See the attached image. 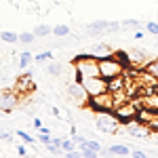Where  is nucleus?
Masks as SVG:
<instances>
[{
  "mask_svg": "<svg viewBox=\"0 0 158 158\" xmlns=\"http://www.w3.org/2000/svg\"><path fill=\"white\" fill-rule=\"evenodd\" d=\"M68 95L78 103V106H86L89 103V93L85 91V86L80 85V80H70L68 82Z\"/></svg>",
  "mask_w": 158,
  "mask_h": 158,
  "instance_id": "obj_7",
  "label": "nucleus"
},
{
  "mask_svg": "<svg viewBox=\"0 0 158 158\" xmlns=\"http://www.w3.org/2000/svg\"><path fill=\"white\" fill-rule=\"evenodd\" d=\"M34 89H36V85H34V80H32V76H30V74L19 76V78H17V82H15V93H19V95L32 93Z\"/></svg>",
  "mask_w": 158,
  "mask_h": 158,
  "instance_id": "obj_8",
  "label": "nucleus"
},
{
  "mask_svg": "<svg viewBox=\"0 0 158 158\" xmlns=\"http://www.w3.org/2000/svg\"><path fill=\"white\" fill-rule=\"evenodd\" d=\"M17 137H19V139H23V143H30V146H34V143L38 141L36 137H32V135L25 133V131H17Z\"/></svg>",
  "mask_w": 158,
  "mask_h": 158,
  "instance_id": "obj_24",
  "label": "nucleus"
},
{
  "mask_svg": "<svg viewBox=\"0 0 158 158\" xmlns=\"http://www.w3.org/2000/svg\"><path fill=\"white\" fill-rule=\"evenodd\" d=\"M91 34H95V36H101L103 32H108V21H103V19H99V21H93V23L86 27Z\"/></svg>",
  "mask_w": 158,
  "mask_h": 158,
  "instance_id": "obj_14",
  "label": "nucleus"
},
{
  "mask_svg": "<svg viewBox=\"0 0 158 158\" xmlns=\"http://www.w3.org/2000/svg\"><path fill=\"white\" fill-rule=\"evenodd\" d=\"M114 57L120 61L124 68H131V59H129V53H124V51H114Z\"/></svg>",
  "mask_w": 158,
  "mask_h": 158,
  "instance_id": "obj_20",
  "label": "nucleus"
},
{
  "mask_svg": "<svg viewBox=\"0 0 158 158\" xmlns=\"http://www.w3.org/2000/svg\"><path fill=\"white\" fill-rule=\"evenodd\" d=\"M80 156H85V158H95V156H97V152H95V150H80Z\"/></svg>",
  "mask_w": 158,
  "mask_h": 158,
  "instance_id": "obj_30",
  "label": "nucleus"
},
{
  "mask_svg": "<svg viewBox=\"0 0 158 158\" xmlns=\"http://www.w3.org/2000/svg\"><path fill=\"white\" fill-rule=\"evenodd\" d=\"M118 30H122V23H118V21H108V32H118Z\"/></svg>",
  "mask_w": 158,
  "mask_h": 158,
  "instance_id": "obj_29",
  "label": "nucleus"
},
{
  "mask_svg": "<svg viewBox=\"0 0 158 158\" xmlns=\"http://www.w3.org/2000/svg\"><path fill=\"white\" fill-rule=\"evenodd\" d=\"M156 38H158V34H156Z\"/></svg>",
  "mask_w": 158,
  "mask_h": 158,
  "instance_id": "obj_38",
  "label": "nucleus"
},
{
  "mask_svg": "<svg viewBox=\"0 0 158 158\" xmlns=\"http://www.w3.org/2000/svg\"><path fill=\"white\" fill-rule=\"evenodd\" d=\"M127 82H129V78H127L124 74H118V76H114V78H108V91H112V93L124 91Z\"/></svg>",
  "mask_w": 158,
  "mask_h": 158,
  "instance_id": "obj_11",
  "label": "nucleus"
},
{
  "mask_svg": "<svg viewBox=\"0 0 158 158\" xmlns=\"http://www.w3.org/2000/svg\"><path fill=\"white\" fill-rule=\"evenodd\" d=\"M32 124H34V129H36V131H40V129H42V120H40V118H34V122H32Z\"/></svg>",
  "mask_w": 158,
  "mask_h": 158,
  "instance_id": "obj_36",
  "label": "nucleus"
},
{
  "mask_svg": "<svg viewBox=\"0 0 158 158\" xmlns=\"http://www.w3.org/2000/svg\"><path fill=\"white\" fill-rule=\"evenodd\" d=\"M17 101H19V97H17V93H2L0 95V110H13L15 106H17Z\"/></svg>",
  "mask_w": 158,
  "mask_h": 158,
  "instance_id": "obj_12",
  "label": "nucleus"
},
{
  "mask_svg": "<svg viewBox=\"0 0 158 158\" xmlns=\"http://www.w3.org/2000/svg\"><path fill=\"white\" fill-rule=\"evenodd\" d=\"M32 59H34V57H32V53H27V51H23V53H19V59H17V65H19L21 70H25V68H27V65L32 63Z\"/></svg>",
  "mask_w": 158,
  "mask_h": 158,
  "instance_id": "obj_16",
  "label": "nucleus"
},
{
  "mask_svg": "<svg viewBox=\"0 0 158 158\" xmlns=\"http://www.w3.org/2000/svg\"><path fill=\"white\" fill-rule=\"evenodd\" d=\"M47 150H49L51 154H61V148L55 146V143H49V146H47Z\"/></svg>",
  "mask_w": 158,
  "mask_h": 158,
  "instance_id": "obj_33",
  "label": "nucleus"
},
{
  "mask_svg": "<svg viewBox=\"0 0 158 158\" xmlns=\"http://www.w3.org/2000/svg\"><path fill=\"white\" fill-rule=\"evenodd\" d=\"M47 72H49L51 76H61V65H59V63H55V61L51 59V63L47 65Z\"/></svg>",
  "mask_w": 158,
  "mask_h": 158,
  "instance_id": "obj_26",
  "label": "nucleus"
},
{
  "mask_svg": "<svg viewBox=\"0 0 158 158\" xmlns=\"http://www.w3.org/2000/svg\"><path fill=\"white\" fill-rule=\"evenodd\" d=\"M0 141H13V133L11 131H6V133L0 131Z\"/></svg>",
  "mask_w": 158,
  "mask_h": 158,
  "instance_id": "obj_31",
  "label": "nucleus"
},
{
  "mask_svg": "<svg viewBox=\"0 0 158 158\" xmlns=\"http://www.w3.org/2000/svg\"><path fill=\"white\" fill-rule=\"evenodd\" d=\"M114 114H116V118L124 124V122H131V120H137V114H139V106H135L133 101H122V103H116L114 110H112Z\"/></svg>",
  "mask_w": 158,
  "mask_h": 158,
  "instance_id": "obj_4",
  "label": "nucleus"
},
{
  "mask_svg": "<svg viewBox=\"0 0 158 158\" xmlns=\"http://www.w3.org/2000/svg\"><path fill=\"white\" fill-rule=\"evenodd\" d=\"M131 156L133 158H146L148 154L143 152V150H131Z\"/></svg>",
  "mask_w": 158,
  "mask_h": 158,
  "instance_id": "obj_32",
  "label": "nucleus"
},
{
  "mask_svg": "<svg viewBox=\"0 0 158 158\" xmlns=\"http://www.w3.org/2000/svg\"><path fill=\"white\" fill-rule=\"evenodd\" d=\"M78 150H95V152H101V146H99L97 141H93V139H85L82 143H78Z\"/></svg>",
  "mask_w": 158,
  "mask_h": 158,
  "instance_id": "obj_18",
  "label": "nucleus"
},
{
  "mask_svg": "<svg viewBox=\"0 0 158 158\" xmlns=\"http://www.w3.org/2000/svg\"><path fill=\"white\" fill-rule=\"evenodd\" d=\"M146 57H148V53L146 51H141V49H131L129 51V59H131V65H137V68H146Z\"/></svg>",
  "mask_w": 158,
  "mask_h": 158,
  "instance_id": "obj_10",
  "label": "nucleus"
},
{
  "mask_svg": "<svg viewBox=\"0 0 158 158\" xmlns=\"http://www.w3.org/2000/svg\"><path fill=\"white\" fill-rule=\"evenodd\" d=\"M106 152H108L110 156H129L131 154V148L124 146V143H116V146H110Z\"/></svg>",
  "mask_w": 158,
  "mask_h": 158,
  "instance_id": "obj_13",
  "label": "nucleus"
},
{
  "mask_svg": "<svg viewBox=\"0 0 158 158\" xmlns=\"http://www.w3.org/2000/svg\"><path fill=\"white\" fill-rule=\"evenodd\" d=\"M146 32H148V34H152V36H156V34H158V23H156V21H148V23H146Z\"/></svg>",
  "mask_w": 158,
  "mask_h": 158,
  "instance_id": "obj_28",
  "label": "nucleus"
},
{
  "mask_svg": "<svg viewBox=\"0 0 158 158\" xmlns=\"http://www.w3.org/2000/svg\"><path fill=\"white\" fill-rule=\"evenodd\" d=\"M74 70L78 74V78H89V76H101L99 72V59L93 55H78L74 57Z\"/></svg>",
  "mask_w": 158,
  "mask_h": 158,
  "instance_id": "obj_1",
  "label": "nucleus"
},
{
  "mask_svg": "<svg viewBox=\"0 0 158 158\" xmlns=\"http://www.w3.org/2000/svg\"><path fill=\"white\" fill-rule=\"evenodd\" d=\"M53 34H55V36H59V38H65V36H70V34H72V30H70V25L59 23V25H55V27H53Z\"/></svg>",
  "mask_w": 158,
  "mask_h": 158,
  "instance_id": "obj_17",
  "label": "nucleus"
},
{
  "mask_svg": "<svg viewBox=\"0 0 158 158\" xmlns=\"http://www.w3.org/2000/svg\"><path fill=\"white\" fill-rule=\"evenodd\" d=\"M89 55H93V57H97V59H106V57H112V55H114V49L99 42V44H93V47H91Z\"/></svg>",
  "mask_w": 158,
  "mask_h": 158,
  "instance_id": "obj_9",
  "label": "nucleus"
},
{
  "mask_svg": "<svg viewBox=\"0 0 158 158\" xmlns=\"http://www.w3.org/2000/svg\"><path fill=\"white\" fill-rule=\"evenodd\" d=\"M120 124H122V122L116 118V114H114V112H101V114H97V120H95V129H97L99 133L114 135V133H118Z\"/></svg>",
  "mask_w": 158,
  "mask_h": 158,
  "instance_id": "obj_3",
  "label": "nucleus"
},
{
  "mask_svg": "<svg viewBox=\"0 0 158 158\" xmlns=\"http://www.w3.org/2000/svg\"><path fill=\"white\" fill-rule=\"evenodd\" d=\"M0 40L6 42V44H15V42H19V34H15V32H0Z\"/></svg>",
  "mask_w": 158,
  "mask_h": 158,
  "instance_id": "obj_19",
  "label": "nucleus"
},
{
  "mask_svg": "<svg viewBox=\"0 0 158 158\" xmlns=\"http://www.w3.org/2000/svg\"><path fill=\"white\" fill-rule=\"evenodd\" d=\"M34 40H36V34L34 32H21L19 34V42L21 44H32Z\"/></svg>",
  "mask_w": 158,
  "mask_h": 158,
  "instance_id": "obj_21",
  "label": "nucleus"
},
{
  "mask_svg": "<svg viewBox=\"0 0 158 158\" xmlns=\"http://www.w3.org/2000/svg\"><path fill=\"white\" fill-rule=\"evenodd\" d=\"M141 27V21H137V19H124L122 21V30H139Z\"/></svg>",
  "mask_w": 158,
  "mask_h": 158,
  "instance_id": "obj_22",
  "label": "nucleus"
},
{
  "mask_svg": "<svg viewBox=\"0 0 158 158\" xmlns=\"http://www.w3.org/2000/svg\"><path fill=\"white\" fill-rule=\"evenodd\" d=\"M99 72L108 80V78H114L118 74H124V65L112 55V57H106V59H99Z\"/></svg>",
  "mask_w": 158,
  "mask_h": 158,
  "instance_id": "obj_5",
  "label": "nucleus"
},
{
  "mask_svg": "<svg viewBox=\"0 0 158 158\" xmlns=\"http://www.w3.org/2000/svg\"><path fill=\"white\" fill-rule=\"evenodd\" d=\"M143 70H146V72H150L152 76H156V78H158V57H156V59H152V61H148Z\"/></svg>",
  "mask_w": 158,
  "mask_h": 158,
  "instance_id": "obj_23",
  "label": "nucleus"
},
{
  "mask_svg": "<svg viewBox=\"0 0 158 158\" xmlns=\"http://www.w3.org/2000/svg\"><path fill=\"white\" fill-rule=\"evenodd\" d=\"M36 139L40 141V143H42V146H49L53 137H51V133H40V131H38V137H36Z\"/></svg>",
  "mask_w": 158,
  "mask_h": 158,
  "instance_id": "obj_27",
  "label": "nucleus"
},
{
  "mask_svg": "<svg viewBox=\"0 0 158 158\" xmlns=\"http://www.w3.org/2000/svg\"><path fill=\"white\" fill-rule=\"evenodd\" d=\"M51 59H53V53H51V51H44V53L34 55V61H36V63H44V61H51Z\"/></svg>",
  "mask_w": 158,
  "mask_h": 158,
  "instance_id": "obj_25",
  "label": "nucleus"
},
{
  "mask_svg": "<svg viewBox=\"0 0 158 158\" xmlns=\"http://www.w3.org/2000/svg\"><path fill=\"white\" fill-rule=\"evenodd\" d=\"M86 106L93 110L95 114L112 112L114 106H116V101H114V93H112V91H103V93H99V95H93V97H89V103H86Z\"/></svg>",
  "mask_w": 158,
  "mask_h": 158,
  "instance_id": "obj_2",
  "label": "nucleus"
},
{
  "mask_svg": "<svg viewBox=\"0 0 158 158\" xmlns=\"http://www.w3.org/2000/svg\"><path fill=\"white\" fill-rule=\"evenodd\" d=\"M78 80H80V85L85 86V91L89 93V97L108 91V80L103 76H89V78H78Z\"/></svg>",
  "mask_w": 158,
  "mask_h": 158,
  "instance_id": "obj_6",
  "label": "nucleus"
},
{
  "mask_svg": "<svg viewBox=\"0 0 158 158\" xmlns=\"http://www.w3.org/2000/svg\"><path fill=\"white\" fill-rule=\"evenodd\" d=\"M133 38L141 40V38H146V32H143V30H135V36H133Z\"/></svg>",
  "mask_w": 158,
  "mask_h": 158,
  "instance_id": "obj_34",
  "label": "nucleus"
},
{
  "mask_svg": "<svg viewBox=\"0 0 158 158\" xmlns=\"http://www.w3.org/2000/svg\"><path fill=\"white\" fill-rule=\"evenodd\" d=\"M32 32L36 34V38H47V36H51V34H53V27H51V25H47V23H40V25H36Z\"/></svg>",
  "mask_w": 158,
  "mask_h": 158,
  "instance_id": "obj_15",
  "label": "nucleus"
},
{
  "mask_svg": "<svg viewBox=\"0 0 158 158\" xmlns=\"http://www.w3.org/2000/svg\"><path fill=\"white\" fill-rule=\"evenodd\" d=\"M17 152H19V156H27V148L25 146H17Z\"/></svg>",
  "mask_w": 158,
  "mask_h": 158,
  "instance_id": "obj_35",
  "label": "nucleus"
},
{
  "mask_svg": "<svg viewBox=\"0 0 158 158\" xmlns=\"http://www.w3.org/2000/svg\"><path fill=\"white\" fill-rule=\"evenodd\" d=\"M154 139H156V146H158V131H156V135H154Z\"/></svg>",
  "mask_w": 158,
  "mask_h": 158,
  "instance_id": "obj_37",
  "label": "nucleus"
}]
</instances>
